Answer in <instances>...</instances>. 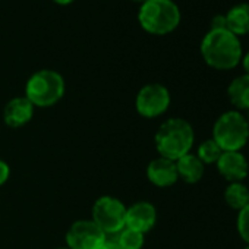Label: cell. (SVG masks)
Listing matches in <instances>:
<instances>
[{
  "label": "cell",
  "instance_id": "cell-1",
  "mask_svg": "<svg viewBox=\"0 0 249 249\" xmlns=\"http://www.w3.org/2000/svg\"><path fill=\"white\" fill-rule=\"evenodd\" d=\"M204 62L215 71L234 69L243 57L242 44L229 30H210L201 41Z\"/></svg>",
  "mask_w": 249,
  "mask_h": 249
},
{
  "label": "cell",
  "instance_id": "cell-2",
  "mask_svg": "<svg viewBox=\"0 0 249 249\" xmlns=\"http://www.w3.org/2000/svg\"><path fill=\"white\" fill-rule=\"evenodd\" d=\"M194 142L195 131L192 124L182 117H172L163 122L154 137V144L160 157L172 161L189 154Z\"/></svg>",
  "mask_w": 249,
  "mask_h": 249
},
{
  "label": "cell",
  "instance_id": "cell-3",
  "mask_svg": "<svg viewBox=\"0 0 249 249\" xmlns=\"http://www.w3.org/2000/svg\"><path fill=\"white\" fill-rule=\"evenodd\" d=\"M221 151H242L249 141V123L242 111L229 110L213 124V137Z\"/></svg>",
  "mask_w": 249,
  "mask_h": 249
},
{
  "label": "cell",
  "instance_id": "cell-4",
  "mask_svg": "<svg viewBox=\"0 0 249 249\" xmlns=\"http://www.w3.org/2000/svg\"><path fill=\"white\" fill-rule=\"evenodd\" d=\"M138 21L147 33L166 36L178 28L180 11L173 0H147L140 9Z\"/></svg>",
  "mask_w": 249,
  "mask_h": 249
},
{
  "label": "cell",
  "instance_id": "cell-5",
  "mask_svg": "<svg viewBox=\"0 0 249 249\" xmlns=\"http://www.w3.org/2000/svg\"><path fill=\"white\" fill-rule=\"evenodd\" d=\"M65 94L63 76L50 69H43L31 75L25 85V97L36 107H50Z\"/></svg>",
  "mask_w": 249,
  "mask_h": 249
},
{
  "label": "cell",
  "instance_id": "cell-6",
  "mask_svg": "<svg viewBox=\"0 0 249 249\" xmlns=\"http://www.w3.org/2000/svg\"><path fill=\"white\" fill-rule=\"evenodd\" d=\"M92 221L106 234H117L126 224V207L114 196H100L92 205Z\"/></svg>",
  "mask_w": 249,
  "mask_h": 249
},
{
  "label": "cell",
  "instance_id": "cell-7",
  "mask_svg": "<svg viewBox=\"0 0 249 249\" xmlns=\"http://www.w3.org/2000/svg\"><path fill=\"white\" fill-rule=\"evenodd\" d=\"M172 97L169 89L161 84H147L144 85L135 100L137 111L147 119H154L167 111Z\"/></svg>",
  "mask_w": 249,
  "mask_h": 249
},
{
  "label": "cell",
  "instance_id": "cell-8",
  "mask_svg": "<svg viewBox=\"0 0 249 249\" xmlns=\"http://www.w3.org/2000/svg\"><path fill=\"white\" fill-rule=\"evenodd\" d=\"M107 234L92 220H78L66 231L69 249H101Z\"/></svg>",
  "mask_w": 249,
  "mask_h": 249
},
{
  "label": "cell",
  "instance_id": "cell-9",
  "mask_svg": "<svg viewBox=\"0 0 249 249\" xmlns=\"http://www.w3.org/2000/svg\"><path fill=\"white\" fill-rule=\"evenodd\" d=\"M215 167L220 176L229 183L243 182L249 175V163L242 151H223Z\"/></svg>",
  "mask_w": 249,
  "mask_h": 249
},
{
  "label": "cell",
  "instance_id": "cell-10",
  "mask_svg": "<svg viewBox=\"0 0 249 249\" xmlns=\"http://www.w3.org/2000/svg\"><path fill=\"white\" fill-rule=\"evenodd\" d=\"M157 223V210L151 202L138 201L126 208V227L141 233L150 231Z\"/></svg>",
  "mask_w": 249,
  "mask_h": 249
},
{
  "label": "cell",
  "instance_id": "cell-11",
  "mask_svg": "<svg viewBox=\"0 0 249 249\" xmlns=\"http://www.w3.org/2000/svg\"><path fill=\"white\" fill-rule=\"evenodd\" d=\"M147 178L154 186L159 188L173 186L179 180L176 161H172L164 157L154 159L153 161H150L147 167Z\"/></svg>",
  "mask_w": 249,
  "mask_h": 249
},
{
  "label": "cell",
  "instance_id": "cell-12",
  "mask_svg": "<svg viewBox=\"0 0 249 249\" xmlns=\"http://www.w3.org/2000/svg\"><path fill=\"white\" fill-rule=\"evenodd\" d=\"M34 116V106L27 97H15L5 106L3 120L9 128H21Z\"/></svg>",
  "mask_w": 249,
  "mask_h": 249
},
{
  "label": "cell",
  "instance_id": "cell-13",
  "mask_svg": "<svg viewBox=\"0 0 249 249\" xmlns=\"http://www.w3.org/2000/svg\"><path fill=\"white\" fill-rule=\"evenodd\" d=\"M176 169H178V176L182 179L185 183L194 185L198 183L205 173V164L196 157V154H186L176 160Z\"/></svg>",
  "mask_w": 249,
  "mask_h": 249
},
{
  "label": "cell",
  "instance_id": "cell-14",
  "mask_svg": "<svg viewBox=\"0 0 249 249\" xmlns=\"http://www.w3.org/2000/svg\"><path fill=\"white\" fill-rule=\"evenodd\" d=\"M227 97L237 111H248L249 110V75L243 73L236 76L229 88H227Z\"/></svg>",
  "mask_w": 249,
  "mask_h": 249
},
{
  "label": "cell",
  "instance_id": "cell-15",
  "mask_svg": "<svg viewBox=\"0 0 249 249\" xmlns=\"http://www.w3.org/2000/svg\"><path fill=\"white\" fill-rule=\"evenodd\" d=\"M226 28L236 37L249 34V3L233 6L226 15Z\"/></svg>",
  "mask_w": 249,
  "mask_h": 249
},
{
  "label": "cell",
  "instance_id": "cell-16",
  "mask_svg": "<svg viewBox=\"0 0 249 249\" xmlns=\"http://www.w3.org/2000/svg\"><path fill=\"white\" fill-rule=\"evenodd\" d=\"M224 201L231 210L240 211L249 204V186L243 182L229 183L224 189Z\"/></svg>",
  "mask_w": 249,
  "mask_h": 249
},
{
  "label": "cell",
  "instance_id": "cell-17",
  "mask_svg": "<svg viewBox=\"0 0 249 249\" xmlns=\"http://www.w3.org/2000/svg\"><path fill=\"white\" fill-rule=\"evenodd\" d=\"M116 242L122 249H141L144 246V233L124 226L116 236Z\"/></svg>",
  "mask_w": 249,
  "mask_h": 249
},
{
  "label": "cell",
  "instance_id": "cell-18",
  "mask_svg": "<svg viewBox=\"0 0 249 249\" xmlns=\"http://www.w3.org/2000/svg\"><path fill=\"white\" fill-rule=\"evenodd\" d=\"M221 154H223L221 148L215 144V141L213 138H208V140L202 141L198 145V150H196V157L205 166L207 164H215Z\"/></svg>",
  "mask_w": 249,
  "mask_h": 249
},
{
  "label": "cell",
  "instance_id": "cell-19",
  "mask_svg": "<svg viewBox=\"0 0 249 249\" xmlns=\"http://www.w3.org/2000/svg\"><path fill=\"white\" fill-rule=\"evenodd\" d=\"M236 229H237V233H239L240 239L246 245H249V204L245 208H242L240 211H237Z\"/></svg>",
  "mask_w": 249,
  "mask_h": 249
},
{
  "label": "cell",
  "instance_id": "cell-20",
  "mask_svg": "<svg viewBox=\"0 0 249 249\" xmlns=\"http://www.w3.org/2000/svg\"><path fill=\"white\" fill-rule=\"evenodd\" d=\"M9 175H11V169H9L8 163L0 160V186L6 183V180L9 179Z\"/></svg>",
  "mask_w": 249,
  "mask_h": 249
},
{
  "label": "cell",
  "instance_id": "cell-21",
  "mask_svg": "<svg viewBox=\"0 0 249 249\" xmlns=\"http://www.w3.org/2000/svg\"><path fill=\"white\" fill-rule=\"evenodd\" d=\"M211 30H227L226 28V17L217 15L211 21Z\"/></svg>",
  "mask_w": 249,
  "mask_h": 249
},
{
  "label": "cell",
  "instance_id": "cell-22",
  "mask_svg": "<svg viewBox=\"0 0 249 249\" xmlns=\"http://www.w3.org/2000/svg\"><path fill=\"white\" fill-rule=\"evenodd\" d=\"M101 249H122L119 245H117V242H116V239H106V242H104V245L101 246Z\"/></svg>",
  "mask_w": 249,
  "mask_h": 249
},
{
  "label": "cell",
  "instance_id": "cell-23",
  "mask_svg": "<svg viewBox=\"0 0 249 249\" xmlns=\"http://www.w3.org/2000/svg\"><path fill=\"white\" fill-rule=\"evenodd\" d=\"M242 66L245 69V73L249 75V52L243 54V57H242Z\"/></svg>",
  "mask_w": 249,
  "mask_h": 249
},
{
  "label": "cell",
  "instance_id": "cell-24",
  "mask_svg": "<svg viewBox=\"0 0 249 249\" xmlns=\"http://www.w3.org/2000/svg\"><path fill=\"white\" fill-rule=\"evenodd\" d=\"M53 2H56V3H59V5H69V3L73 2V0H53Z\"/></svg>",
  "mask_w": 249,
  "mask_h": 249
},
{
  "label": "cell",
  "instance_id": "cell-25",
  "mask_svg": "<svg viewBox=\"0 0 249 249\" xmlns=\"http://www.w3.org/2000/svg\"><path fill=\"white\" fill-rule=\"evenodd\" d=\"M134 2H138V3H145L147 0H134Z\"/></svg>",
  "mask_w": 249,
  "mask_h": 249
},
{
  "label": "cell",
  "instance_id": "cell-26",
  "mask_svg": "<svg viewBox=\"0 0 249 249\" xmlns=\"http://www.w3.org/2000/svg\"><path fill=\"white\" fill-rule=\"evenodd\" d=\"M245 117H246V120H248V123H249V110L246 111V114H245Z\"/></svg>",
  "mask_w": 249,
  "mask_h": 249
},
{
  "label": "cell",
  "instance_id": "cell-27",
  "mask_svg": "<svg viewBox=\"0 0 249 249\" xmlns=\"http://www.w3.org/2000/svg\"><path fill=\"white\" fill-rule=\"evenodd\" d=\"M56 249H69V248H56Z\"/></svg>",
  "mask_w": 249,
  "mask_h": 249
},
{
  "label": "cell",
  "instance_id": "cell-28",
  "mask_svg": "<svg viewBox=\"0 0 249 249\" xmlns=\"http://www.w3.org/2000/svg\"><path fill=\"white\" fill-rule=\"evenodd\" d=\"M243 249H249V245H246V246H245Z\"/></svg>",
  "mask_w": 249,
  "mask_h": 249
}]
</instances>
